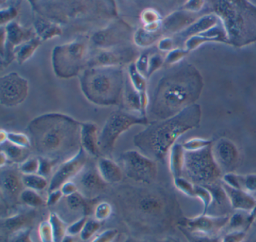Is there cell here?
Masks as SVG:
<instances>
[{"label":"cell","mask_w":256,"mask_h":242,"mask_svg":"<svg viewBox=\"0 0 256 242\" xmlns=\"http://www.w3.org/2000/svg\"><path fill=\"white\" fill-rule=\"evenodd\" d=\"M112 194L120 218L134 234H164L178 227L182 217L175 194L164 187L122 185Z\"/></svg>","instance_id":"cell-1"},{"label":"cell","mask_w":256,"mask_h":242,"mask_svg":"<svg viewBox=\"0 0 256 242\" xmlns=\"http://www.w3.org/2000/svg\"><path fill=\"white\" fill-rule=\"evenodd\" d=\"M31 146L40 157L60 162L71 158L80 148V122L60 113L37 116L28 127Z\"/></svg>","instance_id":"cell-2"},{"label":"cell","mask_w":256,"mask_h":242,"mask_svg":"<svg viewBox=\"0 0 256 242\" xmlns=\"http://www.w3.org/2000/svg\"><path fill=\"white\" fill-rule=\"evenodd\" d=\"M202 78L196 68L181 65L166 73L157 83L150 112L157 120L176 116L194 104L202 89Z\"/></svg>","instance_id":"cell-3"},{"label":"cell","mask_w":256,"mask_h":242,"mask_svg":"<svg viewBox=\"0 0 256 242\" xmlns=\"http://www.w3.org/2000/svg\"><path fill=\"white\" fill-rule=\"evenodd\" d=\"M200 117V107L193 104L173 117L150 122L134 136L133 143L144 155L164 164L176 140L186 131L197 128Z\"/></svg>","instance_id":"cell-4"},{"label":"cell","mask_w":256,"mask_h":242,"mask_svg":"<svg viewBox=\"0 0 256 242\" xmlns=\"http://www.w3.org/2000/svg\"><path fill=\"white\" fill-rule=\"evenodd\" d=\"M122 67H89L80 74V86L86 99L102 107L122 103L125 88Z\"/></svg>","instance_id":"cell-5"},{"label":"cell","mask_w":256,"mask_h":242,"mask_svg":"<svg viewBox=\"0 0 256 242\" xmlns=\"http://www.w3.org/2000/svg\"><path fill=\"white\" fill-rule=\"evenodd\" d=\"M214 7L230 44L240 47L256 42V6L246 1H218Z\"/></svg>","instance_id":"cell-6"},{"label":"cell","mask_w":256,"mask_h":242,"mask_svg":"<svg viewBox=\"0 0 256 242\" xmlns=\"http://www.w3.org/2000/svg\"><path fill=\"white\" fill-rule=\"evenodd\" d=\"M184 173L187 180L204 188L221 183L222 172L214 159L212 146L197 150L185 151Z\"/></svg>","instance_id":"cell-7"},{"label":"cell","mask_w":256,"mask_h":242,"mask_svg":"<svg viewBox=\"0 0 256 242\" xmlns=\"http://www.w3.org/2000/svg\"><path fill=\"white\" fill-rule=\"evenodd\" d=\"M89 44L83 40L56 46L52 52V65L60 78L68 79L80 74L90 59Z\"/></svg>","instance_id":"cell-8"},{"label":"cell","mask_w":256,"mask_h":242,"mask_svg":"<svg viewBox=\"0 0 256 242\" xmlns=\"http://www.w3.org/2000/svg\"><path fill=\"white\" fill-rule=\"evenodd\" d=\"M149 123L148 118L142 116H136L122 110L112 112L100 133L98 145L101 155L107 158L112 156L121 134L136 125L146 126Z\"/></svg>","instance_id":"cell-9"},{"label":"cell","mask_w":256,"mask_h":242,"mask_svg":"<svg viewBox=\"0 0 256 242\" xmlns=\"http://www.w3.org/2000/svg\"><path fill=\"white\" fill-rule=\"evenodd\" d=\"M124 175L134 182L151 185L156 180L158 167L156 161L136 150L124 152L120 157Z\"/></svg>","instance_id":"cell-10"},{"label":"cell","mask_w":256,"mask_h":242,"mask_svg":"<svg viewBox=\"0 0 256 242\" xmlns=\"http://www.w3.org/2000/svg\"><path fill=\"white\" fill-rule=\"evenodd\" d=\"M132 29L124 20H115L104 29L96 32L90 38V42L100 50L114 48L127 45L133 40Z\"/></svg>","instance_id":"cell-11"},{"label":"cell","mask_w":256,"mask_h":242,"mask_svg":"<svg viewBox=\"0 0 256 242\" xmlns=\"http://www.w3.org/2000/svg\"><path fill=\"white\" fill-rule=\"evenodd\" d=\"M230 216L211 215L202 214L194 218L182 216L178 224V228H182L190 233L208 236H221L228 224Z\"/></svg>","instance_id":"cell-12"},{"label":"cell","mask_w":256,"mask_h":242,"mask_svg":"<svg viewBox=\"0 0 256 242\" xmlns=\"http://www.w3.org/2000/svg\"><path fill=\"white\" fill-rule=\"evenodd\" d=\"M29 82L17 72H11L0 78V104L5 107L22 104L29 94Z\"/></svg>","instance_id":"cell-13"},{"label":"cell","mask_w":256,"mask_h":242,"mask_svg":"<svg viewBox=\"0 0 256 242\" xmlns=\"http://www.w3.org/2000/svg\"><path fill=\"white\" fill-rule=\"evenodd\" d=\"M138 52L132 46L124 45L114 48L100 50V52L90 58L89 67H122L136 62L139 57Z\"/></svg>","instance_id":"cell-14"},{"label":"cell","mask_w":256,"mask_h":242,"mask_svg":"<svg viewBox=\"0 0 256 242\" xmlns=\"http://www.w3.org/2000/svg\"><path fill=\"white\" fill-rule=\"evenodd\" d=\"M35 36L32 29L22 27L16 21L11 22L1 28V54L6 64L11 63L18 47Z\"/></svg>","instance_id":"cell-15"},{"label":"cell","mask_w":256,"mask_h":242,"mask_svg":"<svg viewBox=\"0 0 256 242\" xmlns=\"http://www.w3.org/2000/svg\"><path fill=\"white\" fill-rule=\"evenodd\" d=\"M88 161V154L82 147L76 155L60 164L50 179L48 192L60 189L66 182L77 177L84 170Z\"/></svg>","instance_id":"cell-16"},{"label":"cell","mask_w":256,"mask_h":242,"mask_svg":"<svg viewBox=\"0 0 256 242\" xmlns=\"http://www.w3.org/2000/svg\"><path fill=\"white\" fill-rule=\"evenodd\" d=\"M23 174L14 167L1 168L0 173V189L2 200L8 206H14L20 201V195L24 190Z\"/></svg>","instance_id":"cell-17"},{"label":"cell","mask_w":256,"mask_h":242,"mask_svg":"<svg viewBox=\"0 0 256 242\" xmlns=\"http://www.w3.org/2000/svg\"><path fill=\"white\" fill-rule=\"evenodd\" d=\"M76 185L78 191L89 200H98L106 192L108 184L103 180L96 167H89L77 176Z\"/></svg>","instance_id":"cell-18"},{"label":"cell","mask_w":256,"mask_h":242,"mask_svg":"<svg viewBox=\"0 0 256 242\" xmlns=\"http://www.w3.org/2000/svg\"><path fill=\"white\" fill-rule=\"evenodd\" d=\"M212 155L222 172L232 173L239 164L238 148L228 139L222 138L212 146Z\"/></svg>","instance_id":"cell-19"},{"label":"cell","mask_w":256,"mask_h":242,"mask_svg":"<svg viewBox=\"0 0 256 242\" xmlns=\"http://www.w3.org/2000/svg\"><path fill=\"white\" fill-rule=\"evenodd\" d=\"M37 218V212L35 209H29L24 212H18L1 219V237L7 239L16 232L24 229L34 227Z\"/></svg>","instance_id":"cell-20"},{"label":"cell","mask_w":256,"mask_h":242,"mask_svg":"<svg viewBox=\"0 0 256 242\" xmlns=\"http://www.w3.org/2000/svg\"><path fill=\"white\" fill-rule=\"evenodd\" d=\"M98 128L92 122H80V145L90 156L100 158L102 156L98 145Z\"/></svg>","instance_id":"cell-21"},{"label":"cell","mask_w":256,"mask_h":242,"mask_svg":"<svg viewBox=\"0 0 256 242\" xmlns=\"http://www.w3.org/2000/svg\"><path fill=\"white\" fill-rule=\"evenodd\" d=\"M230 203V208L238 212H250L256 207V200L248 193L222 183Z\"/></svg>","instance_id":"cell-22"},{"label":"cell","mask_w":256,"mask_h":242,"mask_svg":"<svg viewBox=\"0 0 256 242\" xmlns=\"http://www.w3.org/2000/svg\"><path fill=\"white\" fill-rule=\"evenodd\" d=\"M96 167L100 176L108 185L119 184L124 180L122 167L110 158L100 157L97 161Z\"/></svg>","instance_id":"cell-23"},{"label":"cell","mask_w":256,"mask_h":242,"mask_svg":"<svg viewBox=\"0 0 256 242\" xmlns=\"http://www.w3.org/2000/svg\"><path fill=\"white\" fill-rule=\"evenodd\" d=\"M128 77L142 98V116L146 117V110L149 105L148 90H146V78L139 73L134 62L128 66Z\"/></svg>","instance_id":"cell-24"},{"label":"cell","mask_w":256,"mask_h":242,"mask_svg":"<svg viewBox=\"0 0 256 242\" xmlns=\"http://www.w3.org/2000/svg\"><path fill=\"white\" fill-rule=\"evenodd\" d=\"M222 182L229 186L251 194L256 193V174L236 175L233 173H226Z\"/></svg>","instance_id":"cell-25"},{"label":"cell","mask_w":256,"mask_h":242,"mask_svg":"<svg viewBox=\"0 0 256 242\" xmlns=\"http://www.w3.org/2000/svg\"><path fill=\"white\" fill-rule=\"evenodd\" d=\"M97 200H89L80 192L76 193L66 197V205L72 212H82L84 216L89 217L94 213Z\"/></svg>","instance_id":"cell-26"},{"label":"cell","mask_w":256,"mask_h":242,"mask_svg":"<svg viewBox=\"0 0 256 242\" xmlns=\"http://www.w3.org/2000/svg\"><path fill=\"white\" fill-rule=\"evenodd\" d=\"M36 27V33L38 34V38L42 41L52 39L54 37L60 36L62 34V29L59 26L55 24L50 20H46L42 17H36L34 20Z\"/></svg>","instance_id":"cell-27"},{"label":"cell","mask_w":256,"mask_h":242,"mask_svg":"<svg viewBox=\"0 0 256 242\" xmlns=\"http://www.w3.org/2000/svg\"><path fill=\"white\" fill-rule=\"evenodd\" d=\"M122 101L128 110L138 112L140 116H142V98L140 94L136 91L128 77L127 80H126Z\"/></svg>","instance_id":"cell-28"},{"label":"cell","mask_w":256,"mask_h":242,"mask_svg":"<svg viewBox=\"0 0 256 242\" xmlns=\"http://www.w3.org/2000/svg\"><path fill=\"white\" fill-rule=\"evenodd\" d=\"M1 152L5 154L8 162L22 164L30 158V151L28 148L20 147L7 140L1 144Z\"/></svg>","instance_id":"cell-29"},{"label":"cell","mask_w":256,"mask_h":242,"mask_svg":"<svg viewBox=\"0 0 256 242\" xmlns=\"http://www.w3.org/2000/svg\"><path fill=\"white\" fill-rule=\"evenodd\" d=\"M185 149L180 144H174L170 151V170L174 179L182 177L184 173Z\"/></svg>","instance_id":"cell-30"},{"label":"cell","mask_w":256,"mask_h":242,"mask_svg":"<svg viewBox=\"0 0 256 242\" xmlns=\"http://www.w3.org/2000/svg\"><path fill=\"white\" fill-rule=\"evenodd\" d=\"M41 42V38L36 36L18 47L14 51V58L18 63L23 65L28 59H30L40 47Z\"/></svg>","instance_id":"cell-31"},{"label":"cell","mask_w":256,"mask_h":242,"mask_svg":"<svg viewBox=\"0 0 256 242\" xmlns=\"http://www.w3.org/2000/svg\"><path fill=\"white\" fill-rule=\"evenodd\" d=\"M161 29L158 31H148L144 28L138 29L133 35V41L134 44L140 47H146L152 45L160 38Z\"/></svg>","instance_id":"cell-32"},{"label":"cell","mask_w":256,"mask_h":242,"mask_svg":"<svg viewBox=\"0 0 256 242\" xmlns=\"http://www.w3.org/2000/svg\"><path fill=\"white\" fill-rule=\"evenodd\" d=\"M48 221L53 230L54 242H62V239L67 235L68 226H67L66 223L55 212H50L49 214Z\"/></svg>","instance_id":"cell-33"},{"label":"cell","mask_w":256,"mask_h":242,"mask_svg":"<svg viewBox=\"0 0 256 242\" xmlns=\"http://www.w3.org/2000/svg\"><path fill=\"white\" fill-rule=\"evenodd\" d=\"M20 202L31 209H36L47 206V202L38 194V191L28 188H25L22 192Z\"/></svg>","instance_id":"cell-34"},{"label":"cell","mask_w":256,"mask_h":242,"mask_svg":"<svg viewBox=\"0 0 256 242\" xmlns=\"http://www.w3.org/2000/svg\"><path fill=\"white\" fill-rule=\"evenodd\" d=\"M24 187L36 191H43L48 186L47 179L38 174L23 175Z\"/></svg>","instance_id":"cell-35"},{"label":"cell","mask_w":256,"mask_h":242,"mask_svg":"<svg viewBox=\"0 0 256 242\" xmlns=\"http://www.w3.org/2000/svg\"><path fill=\"white\" fill-rule=\"evenodd\" d=\"M102 222L97 221L95 218H88L83 230L80 234V239L83 242H88L92 239L101 229Z\"/></svg>","instance_id":"cell-36"},{"label":"cell","mask_w":256,"mask_h":242,"mask_svg":"<svg viewBox=\"0 0 256 242\" xmlns=\"http://www.w3.org/2000/svg\"><path fill=\"white\" fill-rule=\"evenodd\" d=\"M113 213V206L107 201L100 202L97 203L94 209V215L96 220L100 222H104L110 218Z\"/></svg>","instance_id":"cell-37"},{"label":"cell","mask_w":256,"mask_h":242,"mask_svg":"<svg viewBox=\"0 0 256 242\" xmlns=\"http://www.w3.org/2000/svg\"><path fill=\"white\" fill-rule=\"evenodd\" d=\"M179 229L188 242H223V236H208L190 233L182 228Z\"/></svg>","instance_id":"cell-38"},{"label":"cell","mask_w":256,"mask_h":242,"mask_svg":"<svg viewBox=\"0 0 256 242\" xmlns=\"http://www.w3.org/2000/svg\"><path fill=\"white\" fill-rule=\"evenodd\" d=\"M40 168L38 158H29L20 164L19 170L23 175L38 174Z\"/></svg>","instance_id":"cell-39"},{"label":"cell","mask_w":256,"mask_h":242,"mask_svg":"<svg viewBox=\"0 0 256 242\" xmlns=\"http://www.w3.org/2000/svg\"><path fill=\"white\" fill-rule=\"evenodd\" d=\"M38 236L41 242H54L53 230L49 221L40 223L38 226Z\"/></svg>","instance_id":"cell-40"},{"label":"cell","mask_w":256,"mask_h":242,"mask_svg":"<svg viewBox=\"0 0 256 242\" xmlns=\"http://www.w3.org/2000/svg\"><path fill=\"white\" fill-rule=\"evenodd\" d=\"M8 141L20 147L30 149L31 146L30 138L22 133L8 132Z\"/></svg>","instance_id":"cell-41"},{"label":"cell","mask_w":256,"mask_h":242,"mask_svg":"<svg viewBox=\"0 0 256 242\" xmlns=\"http://www.w3.org/2000/svg\"><path fill=\"white\" fill-rule=\"evenodd\" d=\"M32 231V227L24 229V230L13 233L7 239H6L8 242H34L32 236H31Z\"/></svg>","instance_id":"cell-42"},{"label":"cell","mask_w":256,"mask_h":242,"mask_svg":"<svg viewBox=\"0 0 256 242\" xmlns=\"http://www.w3.org/2000/svg\"><path fill=\"white\" fill-rule=\"evenodd\" d=\"M38 159H40V168H38V174L47 179L52 174L54 167L58 162L43 157H38Z\"/></svg>","instance_id":"cell-43"},{"label":"cell","mask_w":256,"mask_h":242,"mask_svg":"<svg viewBox=\"0 0 256 242\" xmlns=\"http://www.w3.org/2000/svg\"><path fill=\"white\" fill-rule=\"evenodd\" d=\"M119 236L116 229H108L97 235L90 242H114Z\"/></svg>","instance_id":"cell-44"},{"label":"cell","mask_w":256,"mask_h":242,"mask_svg":"<svg viewBox=\"0 0 256 242\" xmlns=\"http://www.w3.org/2000/svg\"><path fill=\"white\" fill-rule=\"evenodd\" d=\"M149 59H150V53L149 52H145V53H142L138 58L137 60L136 61V68L139 71L140 74L144 77L148 78V68H149Z\"/></svg>","instance_id":"cell-45"},{"label":"cell","mask_w":256,"mask_h":242,"mask_svg":"<svg viewBox=\"0 0 256 242\" xmlns=\"http://www.w3.org/2000/svg\"><path fill=\"white\" fill-rule=\"evenodd\" d=\"M140 19L143 22L144 26H150V25L160 23L158 13L152 9L144 10L140 14Z\"/></svg>","instance_id":"cell-46"},{"label":"cell","mask_w":256,"mask_h":242,"mask_svg":"<svg viewBox=\"0 0 256 242\" xmlns=\"http://www.w3.org/2000/svg\"><path fill=\"white\" fill-rule=\"evenodd\" d=\"M88 217L82 216V218H79L77 221H74L71 225L68 226L67 229V234L70 236H77L80 235L86 224V221L88 220Z\"/></svg>","instance_id":"cell-47"},{"label":"cell","mask_w":256,"mask_h":242,"mask_svg":"<svg viewBox=\"0 0 256 242\" xmlns=\"http://www.w3.org/2000/svg\"><path fill=\"white\" fill-rule=\"evenodd\" d=\"M18 15V10L14 7H8L1 10V25L8 24L13 21V19Z\"/></svg>","instance_id":"cell-48"},{"label":"cell","mask_w":256,"mask_h":242,"mask_svg":"<svg viewBox=\"0 0 256 242\" xmlns=\"http://www.w3.org/2000/svg\"><path fill=\"white\" fill-rule=\"evenodd\" d=\"M163 60L161 56L158 54H154L150 56L149 68H148V78H149L157 69L162 65Z\"/></svg>","instance_id":"cell-49"},{"label":"cell","mask_w":256,"mask_h":242,"mask_svg":"<svg viewBox=\"0 0 256 242\" xmlns=\"http://www.w3.org/2000/svg\"><path fill=\"white\" fill-rule=\"evenodd\" d=\"M247 233L245 232H232L223 236V242H244Z\"/></svg>","instance_id":"cell-50"},{"label":"cell","mask_w":256,"mask_h":242,"mask_svg":"<svg viewBox=\"0 0 256 242\" xmlns=\"http://www.w3.org/2000/svg\"><path fill=\"white\" fill-rule=\"evenodd\" d=\"M60 190L64 197H70V196L72 195V194H76V193L79 192L78 185H76V182H72V181L66 182L61 187Z\"/></svg>","instance_id":"cell-51"},{"label":"cell","mask_w":256,"mask_h":242,"mask_svg":"<svg viewBox=\"0 0 256 242\" xmlns=\"http://www.w3.org/2000/svg\"><path fill=\"white\" fill-rule=\"evenodd\" d=\"M62 197H64V196L60 189L49 192L48 197L47 200H46L47 206H53L58 204V203L60 201Z\"/></svg>","instance_id":"cell-52"},{"label":"cell","mask_w":256,"mask_h":242,"mask_svg":"<svg viewBox=\"0 0 256 242\" xmlns=\"http://www.w3.org/2000/svg\"><path fill=\"white\" fill-rule=\"evenodd\" d=\"M172 41L170 39H163L158 44V48L162 50H167L172 47Z\"/></svg>","instance_id":"cell-53"},{"label":"cell","mask_w":256,"mask_h":242,"mask_svg":"<svg viewBox=\"0 0 256 242\" xmlns=\"http://www.w3.org/2000/svg\"><path fill=\"white\" fill-rule=\"evenodd\" d=\"M158 242H181L178 238L173 237V236H166Z\"/></svg>","instance_id":"cell-54"},{"label":"cell","mask_w":256,"mask_h":242,"mask_svg":"<svg viewBox=\"0 0 256 242\" xmlns=\"http://www.w3.org/2000/svg\"><path fill=\"white\" fill-rule=\"evenodd\" d=\"M7 140H8V132L4 131V130H1V131H0V143L2 144Z\"/></svg>","instance_id":"cell-55"},{"label":"cell","mask_w":256,"mask_h":242,"mask_svg":"<svg viewBox=\"0 0 256 242\" xmlns=\"http://www.w3.org/2000/svg\"><path fill=\"white\" fill-rule=\"evenodd\" d=\"M124 242H148L143 239H138V238L134 237V236H128Z\"/></svg>","instance_id":"cell-56"},{"label":"cell","mask_w":256,"mask_h":242,"mask_svg":"<svg viewBox=\"0 0 256 242\" xmlns=\"http://www.w3.org/2000/svg\"><path fill=\"white\" fill-rule=\"evenodd\" d=\"M1 161H0V166H1V168L2 167H6L7 166V163L8 162V159H7V157L6 156L4 152H1Z\"/></svg>","instance_id":"cell-57"},{"label":"cell","mask_w":256,"mask_h":242,"mask_svg":"<svg viewBox=\"0 0 256 242\" xmlns=\"http://www.w3.org/2000/svg\"><path fill=\"white\" fill-rule=\"evenodd\" d=\"M244 242H256V229L252 233L251 236H248V237L246 236Z\"/></svg>","instance_id":"cell-58"},{"label":"cell","mask_w":256,"mask_h":242,"mask_svg":"<svg viewBox=\"0 0 256 242\" xmlns=\"http://www.w3.org/2000/svg\"><path fill=\"white\" fill-rule=\"evenodd\" d=\"M61 242H76L74 236L67 234Z\"/></svg>","instance_id":"cell-59"},{"label":"cell","mask_w":256,"mask_h":242,"mask_svg":"<svg viewBox=\"0 0 256 242\" xmlns=\"http://www.w3.org/2000/svg\"><path fill=\"white\" fill-rule=\"evenodd\" d=\"M2 242H7L6 239H2Z\"/></svg>","instance_id":"cell-60"}]
</instances>
